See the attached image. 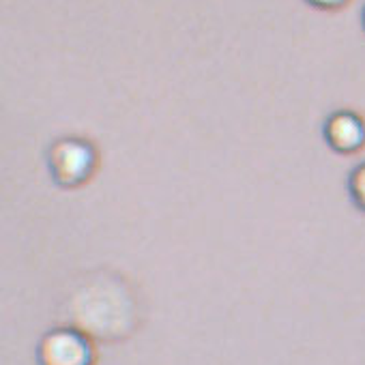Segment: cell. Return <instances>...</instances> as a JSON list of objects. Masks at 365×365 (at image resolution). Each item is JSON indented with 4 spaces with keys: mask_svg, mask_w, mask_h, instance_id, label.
I'll use <instances>...</instances> for the list:
<instances>
[{
    "mask_svg": "<svg viewBox=\"0 0 365 365\" xmlns=\"http://www.w3.org/2000/svg\"><path fill=\"white\" fill-rule=\"evenodd\" d=\"M95 337L73 324H61L43 333L37 344V365H95Z\"/></svg>",
    "mask_w": 365,
    "mask_h": 365,
    "instance_id": "obj_3",
    "label": "cell"
},
{
    "mask_svg": "<svg viewBox=\"0 0 365 365\" xmlns=\"http://www.w3.org/2000/svg\"><path fill=\"white\" fill-rule=\"evenodd\" d=\"M73 327L86 331L91 337L106 341L131 335L138 322V301L125 279L97 277L82 284L71 299Z\"/></svg>",
    "mask_w": 365,
    "mask_h": 365,
    "instance_id": "obj_1",
    "label": "cell"
},
{
    "mask_svg": "<svg viewBox=\"0 0 365 365\" xmlns=\"http://www.w3.org/2000/svg\"><path fill=\"white\" fill-rule=\"evenodd\" d=\"M361 24H363V31H365V7H363V11H361Z\"/></svg>",
    "mask_w": 365,
    "mask_h": 365,
    "instance_id": "obj_7",
    "label": "cell"
},
{
    "mask_svg": "<svg viewBox=\"0 0 365 365\" xmlns=\"http://www.w3.org/2000/svg\"><path fill=\"white\" fill-rule=\"evenodd\" d=\"M99 159L97 144L82 135H63L46 153L48 172L63 190H78L91 182L99 170Z\"/></svg>",
    "mask_w": 365,
    "mask_h": 365,
    "instance_id": "obj_2",
    "label": "cell"
},
{
    "mask_svg": "<svg viewBox=\"0 0 365 365\" xmlns=\"http://www.w3.org/2000/svg\"><path fill=\"white\" fill-rule=\"evenodd\" d=\"M305 3L320 11H337L348 3V0H305Z\"/></svg>",
    "mask_w": 365,
    "mask_h": 365,
    "instance_id": "obj_6",
    "label": "cell"
},
{
    "mask_svg": "<svg viewBox=\"0 0 365 365\" xmlns=\"http://www.w3.org/2000/svg\"><path fill=\"white\" fill-rule=\"evenodd\" d=\"M322 138L331 150L354 155L365 148V118L352 110H335L322 123Z\"/></svg>",
    "mask_w": 365,
    "mask_h": 365,
    "instance_id": "obj_4",
    "label": "cell"
},
{
    "mask_svg": "<svg viewBox=\"0 0 365 365\" xmlns=\"http://www.w3.org/2000/svg\"><path fill=\"white\" fill-rule=\"evenodd\" d=\"M346 190H348L350 202H352L361 213H365V161L356 163V165L350 170L348 180H346Z\"/></svg>",
    "mask_w": 365,
    "mask_h": 365,
    "instance_id": "obj_5",
    "label": "cell"
}]
</instances>
